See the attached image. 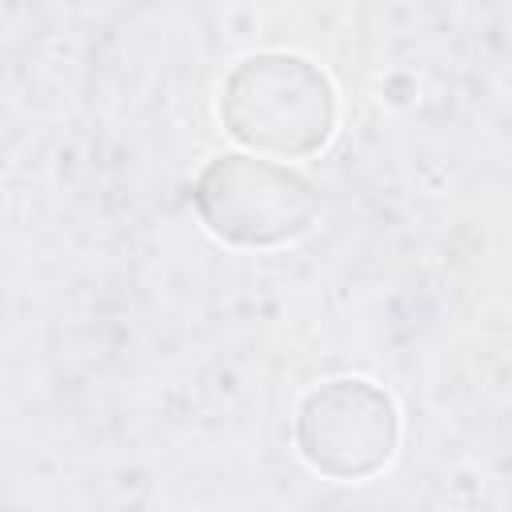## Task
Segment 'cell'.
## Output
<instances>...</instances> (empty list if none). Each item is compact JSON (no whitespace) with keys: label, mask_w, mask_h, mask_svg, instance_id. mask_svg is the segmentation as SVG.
<instances>
[{"label":"cell","mask_w":512,"mask_h":512,"mask_svg":"<svg viewBox=\"0 0 512 512\" xmlns=\"http://www.w3.org/2000/svg\"><path fill=\"white\" fill-rule=\"evenodd\" d=\"M220 124L264 156H308L336 128L332 80L296 52H252L220 88Z\"/></svg>","instance_id":"obj_1"},{"label":"cell","mask_w":512,"mask_h":512,"mask_svg":"<svg viewBox=\"0 0 512 512\" xmlns=\"http://www.w3.org/2000/svg\"><path fill=\"white\" fill-rule=\"evenodd\" d=\"M200 224L236 248H276L304 236L320 212V196L296 168L228 152L200 168L192 184Z\"/></svg>","instance_id":"obj_2"},{"label":"cell","mask_w":512,"mask_h":512,"mask_svg":"<svg viewBox=\"0 0 512 512\" xmlns=\"http://www.w3.org/2000/svg\"><path fill=\"white\" fill-rule=\"evenodd\" d=\"M300 460L328 480H364L380 472L400 444L396 400L364 376H336L304 392L292 416Z\"/></svg>","instance_id":"obj_3"}]
</instances>
